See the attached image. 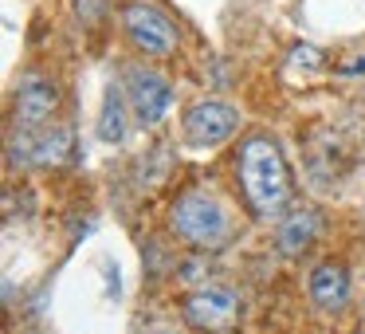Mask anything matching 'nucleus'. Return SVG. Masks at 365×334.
Instances as JSON below:
<instances>
[{
  "label": "nucleus",
  "mask_w": 365,
  "mask_h": 334,
  "mask_svg": "<svg viewBox=\"0 0 365 334\" xmlns=\"http://www.w3.org/2000/svg\"><path fill=\"white\" fill-rule=\"evenodd\" d=\"M169 224L177 236L197 248H220L228 240V213L208 193H185L169 213Z\"/></svg>",
  "instance_id": "obj_2"
},
{
  "label": "nucleus",
  "mask_w": 365,
  "mask_h": 334,
  "mask_svg": "<svg viewBox=\"0 0 365 334\" xmlns=\"http://www.w3.org/2000/svg\"><path fill=\"white\" fill-rule=\"evenodd\" d=\"M24 146H20V161H36V166H63L71 161L75 150V134L67 126H51V130H28L16 126Z\"/></svg>",
  "instance_id": "obj_8"
},
{
  "label": "nucleus",
  "mask_w": 365,
  "mask_h": 334,
  "mask_svg": "<svg viewBox=\"0 0 365 334\" xmlns=\"http://www.w3.org/2000/svg\"><path fill=\"white\" fill-rule=\"evenodd\" d=\"M126 98H130V114L142 126H158L173 106V87L169 79H161L150 67H126Z\"/></svg>",
  "instance_id": "obj_4"
},
{
  "label": "nucleus",
  "mask_w": 365,
  "mask_h": 334,
  "mask_svg": "<svg viewBox=\"0 0 365 334\" xmlns=\"http://www.w3.org/2000/svg\"><path fill=\"white\" fill-rule=\"evenodd\" d=\"M75 12L83 20H98L103 16V0H75Z\"/></svg>",
  "instance_id": "obj_12"
},
{
  "label": "nucleus",
  "mask_w": 365,
  "mask_h": 334,
  "mask_svg": "<svg viewBox=\"0 0 365 334\" xmlns=\"http://www.w3.org/2000/svg\"><path fill=\"white\" fill-rule=\"evenodd\" d=\"M307 291H310V299H314V307L341 310L349 303V271L341 268V263H334V260L318 263V268L310 271V279H307Z\"/></svg>",
  "instance_id": "obj_9"
},
{
  "label": "nucleus",
  "mask_w": 365,
  "mask_h": 334,
  "mask_svg": "<svg viewBox=\"0 0 365 334\" xmlns=\"http://www.w3.org/2000/svg\"><path fill=\"white\" fill-rule=\"evenodd\" d=\"M240 318V295L228 283H197V291H189L185 299V323L192 330L220 334Z\"/></svg>",
  "instance_id": "obj_3"
},
{
  "label": "nucleus",
  "mask_w": 365,
  "mask_h": 334,
  "mask_svg": "<svg viewBox=\"0 0 365 334\" xmlns=\"http://www.w3.org/2000/svg\"><path fill=\"white\" fill-rule=\"evenodd\" d=\"M236 173H240L244 201L252 205L255 216H275L287 208V201H291V169L283 161V150L271 138L255 134L240 146Z\"/></svg>",
  "instance_id": "obj_1"
},
{
  "label": "nucleus",
  "mask_w": 365,
  "mask_h": 334,
  "mask_svg": "<svg viewBox=\"0 0 365 334\" xmlns=\"http://www.w3.org/2000/svg\"><path fill=\"white\" fill-rule=\"evenodd\" d=\"M122 28H126L130 44L145 56H169L177 48V28L165 12H158L153 4H126L122 12Z\"/></svg>",
  "instance_id": "obj_5"
},
{
  "label": "nucleus",
  "mask_w": 365,
  "mask_h": 334,
  "mask_svg": "<svg viewBox=\"0 0 365 334\" xmlns=\"http://www.w3.org/2000/svg\"><path fill=\"white\" fill-rule=\"evenodd\" d=\"M240 126V111L228 103H216V98H205V103L189 106L185 114V142L197 146V150H208V146H220L236 134Z\"/></svg>",
  "instance_id": "obj_6"
},
{
  "label": "nucleus",
  "mask_w": 365,
  "mask_h": 334,
  "mask_svg": "<svg viewBox=\"0 0 365 334\" xmlns=\"http://www.w3.org/2000/svg\"><path fill=\"white\" fill-rule=\"evenodd\" d=\"M59 106V91L51 79H43V75H24L16 87V126H43V122L56 114Z\"/></svg>",
  "instance_id": "obj_7"
},
{
  "label": "nucleus",
  "mask_w": 365,
  "mask_h": 334,
  "mask_svg": "<svg viewBox=\"0 0 365 334\" xmlns=\"http://www.w3.org/2000/svg\"><path fill=\"white\" fill-rule=\"evenodd\" d=\"M318 228H322V213L310 205H294L291 213L283 216V224H279V252L283 255H302L310 244H314Z\"/></svg>",
  "instance_id": "obj_10"
},
{
  "label": "nucleus",
  "mask_w": 365,
  "mask_h": 334,
  "mask_svg": "<svg viewBox=\"0 0 365 334\" xmlns=\"http://www.w3.org/2000/svg\"><path fill=\"white\" fill-rule=\"evenodd\" d=\"M126 106H130L126 91H118V87L106 91L103 111H98V138L103 142H122L126 138Z\"/></svg>",
  "instance_id": "obj_11"
}]
</instances>
